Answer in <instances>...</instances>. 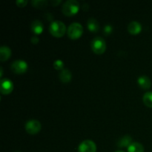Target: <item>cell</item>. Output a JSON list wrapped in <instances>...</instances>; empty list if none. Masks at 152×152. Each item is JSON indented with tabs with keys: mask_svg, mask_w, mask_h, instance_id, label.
<instances>
[{
	"mask_svg": "<svg viewBox=\"0 0 152 152\" xmlns=\"http://www.w3.org/2000/svg\"><path fill=\"white\" fill-rule=\"evenodd\" d=\"M80 10V3L76 0H68L62 6V13L67 16H72L77 14Z\"/></svg>",
	"mask_w": 152,
	"mask_h": 152,
	"instance_id": "6da1fadb",
	"label": "cell"
},
{
	"mask_svg": "<svg viewBox=\"0 0 152 152\" xmlns=\"http://www.w3.org/2000/svg\"><path fill=\"white\" fill-rule=\"evenodd\" d=\"M49 31L52 36L56 38H60L65 35L66 32V26L61 21H54L50 24Z\"/></svg>",
	"mask_w": 152,
	"mask_h": 152,
	"instance_id": "7a4b0ae2",
	"label": "cell"
},
{
	"mask_svg": "<svg viewBox=\"0 0 152 152\" xmlns=\"http://www.w3.org/2000/svg\"><path fill=\"white\" fill-rule=\"evenodd\" d=\"M83 34V27L79 22H74L68 28V36L71 39L80 38Z\"/></svg>",
	"mask_w": 152,
	"mask_h": 152,
	"instance_id": "3957f363",
	"label": "cell"
},
{
	"mask_svg": "<svg viewBox=\"0 0 152 152\" xmlns=\"http://www.w3.org/2000/svg\"><path fill=\"white\" fill-rule=\"evenodd\" d=\"M91 48L94 53L101 55L106 50V42L102 37H96L91 42Z\"/></svg>",
	"mask_w": 152,
	"mask_h": 152,
	"instance_id": "277c9868",
	"label": "cell"
},
{
	"mask_svg": "<svg viewBox=\"0 0 152 152\" xmlns=\"http://www.w3.org/2000/svg\"><path fill=\"white\" fill-rule=\"evenodd\" d=\"M42 125L40 122L36 120H29L25 125V130L30 134H36L41 131Z\"/></svg>",
	"mask_w": 152,
	"mask_h": 152,
	"instance_id": "5b68a950",
	"label": "cell"
},
{
	"mask_svg": "<svg viewBox=\"0 0 152 152\" xmlns=\"http://www.w3.org/2000/svg\"><path fill=\"white\" fill-rule=\"evenodd\" d=\"M10 69L13 73L16 74H24L28 70V65L26 62L23 60H16L11 64Z\"/></svg>",
	"mask_w": 152,
	"mask_h": 152,
	"instance_id": "8992f818",
	"label": "cell"
},
{
	"mask_svg": "<svg viewBox=\"0 0 152 152\" xmlns=\"http://www.w3.org/2000/svg\"><path fill=\"white\" fill-rule=\"evenodd\" d=\"M79 152H96V145L94 142L90 140H86L81 142L78 148Z\"/></svg>",
	"mask_w": 152,
	"mask_h": 152,
	"instance_id": "52a82bcc",
	"label": "cell"
},
{
	"mask_svg": "<svg viewBox=\"0 0 152 152\" xmlns=\"http://www.w3.org/2000/svg\"><path fill=\"white\" fill-rule=\"evenodd\" d=\"M13 90V82L7 79H1L0 81V91L2 94L7 95Z\"/></svg>",
	"mask_w": 152,
	"mask_h": 152,
	"instance_id": "ba28073f",
	"label": "cell"
},
{
	"mask_svg": "<svg viewBox=\"0 0 152 152\" xmlns=\"http://www.w3.org/2000/svg\"><path fill=\"white\" fill-rule=\"evenodd\" d=\"M142 30V26L138 22L134 21L129 23V26H128V31H129V34H132V35H137V34H140Z\"/></svg>",
	"mask_w": 152,
	"mask_h": 152,
	"instance_id": "9c48e42d",
	"label": "cell"
},
{
	"mask_svg": "<svg viewBox=\"0 0 152 152\" xmlns=\"http://www.w3.org/2000/svg\"><path fill=\"white\" fill-rule=\"evenodd\" d=\"M137 82L140 87L143 89V90H148L151 86V80L147 76H141V77H140L138 78Z\"/></svg>",
	"mask_w": 152,
	"mask_h": 152,
	"instance_id": "30bf717a",
	"label": "cell"
},
{
	"mask_svg": "<svg viewBox=\"0 0 152 152\" xmlns=\"http://www.w3.org/2000/svg\"><path fill=\"white\" fill-rule=\"evenodd\" d=\"M59 80L63 83H68L72 79V74L68 69H63L59 74Z\"/></svg>",
	"mask_w": 152,
	"mask_h": 152,
	"instance_id": "8fae6325",
	"label": "cell"
},
{
	"mask_svg": "<svg viewBox=\"0 0 152 152\" xmlns=\"http://www.w3.org/2000/svg\"><path fill=\"white\" fill-rule=\"evenodd\" d=\"M87 27L88 29L92 33H96L99 31V24L97 22L96 19H95L94 18H91L88 20L87 23Z\"/></svg>",
	"mask_w": 152,
	"mask_h": 152,
	"instance_id": "7c38bea8",
	"label": "cell"
},
{
	"mask_svg": "<svg viewBox=\"0 0 152 152\" xmlns=\"http://www.w3.org/2000/svg\"><path fill=\"white\" fill-rule=\"evenodd\" d=\"M31 28L33 32L35 34H37V35L42 34L43 32V29H44L43 24L39 20H34L31 23Z\"/></svg>",
	"mask_w": 152,
	"mask_h": 152,
	"instance_id": "4fadbf2b",
	"label": "cell"
},
{
	"mask_svg": "<svg viewBox=\"0 0 152 152\" xmlns=\"http://www.w3.org/2000/svg\"><path fill=\"white\" fill-rule=\"evenodd\" d=\"M11 56V50L7 46H1L0 48V59L1 62L7 61Z\"/></svg>",
	"mask_w": 152,
	"mask_h": 152,
	"instance_id": "5bb4252c",
	"label": "cell"
},
{
	"mask_svg": "<svg viewBox=\"0 0 152 152\" xmlns=\"http://www.w3.org/2000/svg\"><path fill=\"white\" fill-rule=\"evenodd\" d=\"M132 143V138L129 135L123 137L121 139L119 140L117 145L120 148H124V147H128L129 148V145Z\"/></svg>",
	"mask_w": 152,
	"mask_h": 152,
	"instance_id": "9a60e30c",
	"label": "cell"
},
{
	"mask_svg": "<svg viewBox=\"0 0 152 152\" xmlns=\"http://www.w3.org/2000/svg\"><path fill=\"white\" fill-rule=\"evenodd\" d=\"M129 152H144V146L140 142H132L128 148Z\"/></svg>",
	"mask_w": 152,
	"mask_h": 152,
	"instance_id": "2e32d148",
	"label": "cell"
},
{
	"mask_svg": "<svg viewBox=\"0 0 152 152\" xmlns=\"http://www.w3.org/2000/svg\"><path fill=\"white\" fill-rule=\"evenodd\" d=\"M142 101L148 108H152V92L148 91L143 95Z\"/></svg>",
	"mask_w": 152,
	"mask_h": 152,
	"instance_id": "e0dca14e",
	"label": "cell"
},
{
	"mask_svg": "<svg viewBox=\"0 0 152 152\" xmlns=\"http://www.w3.org/2000/svg\"><path fill=\"white\" fill-rule=\"evenodd\" d=\"M31 4L34 7L37 8H43L45 7L48 4V1L45 0H33Z\"/></svg>",
	"mask_w": 152,
	"mask_h": 152,
	"instance_id": "ac0fdd59",
	"label": "cell"
},
{
	"mask_svg": "<svg viewBox=\"0 0 152 152\" xmlns=\"http://www.w3.org/2000/svg\"><path fill=\"white\" fill-rule=\"evenodd\" d=\"M53 68L57 71H62L64 68V63L60 59H57L53 62Z\"/></svg>",
	"mask_w": 152,
	"mask_h": 152,
	"instance_id": "d6986e66",
	"label": "cell"
},
{
	"mask_svg": "<svg viewBox=\"0 0 152 152\" xmlns=\"http://www.w3.org/2000/svg\"><path fill=\"white\" fill-rule=\"evenodd\" d=\"M28 1L27 0H18L16 1V4L18 7H24L27 5Z\"/></svg>",
	"mask_w": 152,
	"mask_h": 152,
	"instance_id": "ffe728a7",
	"label": "cell"
},
{
	"mask_svg": "<svg viewBox=\"0 0 152 152\" xmlns=\"http://www.w3.org/2000/svg\"><path fill=\"white\" fill-rule=\"evenodd\" d=\"M112 27L109 25H105V28H104V34H105V35H109V34H111V33H112Z\"/></svg>",
	"mask_w": 152,
	"mask_h": 152,
	"instance_id": "44dd1931",
	"label": "cell"
},
{
	"mask_svg": "<svg viewBox=\"0 0 152 152\" xmlns=\"http://www.w3.org/2000/svg\"><path fill=\"white\" fill-rule=\"evenodd\" d=\"M39 38L37 36H34V37H33L31 38V42H32L33 44H37L39 42Z\"/></svg>",
	"mask_w": 152,
	"mask_h": 152,
	"instance_id": "7402d4cb",
	"label": "cell"
},
{
	"mask_svg": "<svg viewBox=\"0 0 152 152\" xmlns=\"http://www.w3.org/2000/svg\"><path fill=\"white\" fill-rule=\"evenodd\" d=\"M60 2H61V1H52L51 3L53 6H56L58 4H59Z\"/></svg>",
	"mask_w": 152,
	"mask_h": 152,
	"instance_id": "603a6c76",
	"label": "cell"
},
{
	"mask_svg": "<svg viewBox=\"0 0 152 152\" xmlns=\"http://www.w3.org/2000/svg\"><path fill=\"white\" fill-rule=\"evenodd\" d=\"M0 72H1V75H0V77H2V74H3V71H2V68H0Z\"/></svg>",
	"mask_w": 152,
	"mask_h": 152,
	"instance_id": "cb8c5ba5",
	"label": "cell"
},
{
	"mask_svg": "<svg viewBox=\"0 0 152 152\" xmlns=\"http://www.w3.org/2000/svg\"><path fill=\"white\" fill-rule=\"evenodd\" d=\"M115 152H124V151H115Z\"/></svg>",
	"mask_w": 152,
	"mask_h": 152,
	"instance_id": "d4e9b609",
	"label": "cell"
},
{
	"mask_svg": "<svg viewBox=\"0 0 152 152\" xmlns=\"http://www.w3.org/2000/svg\"><path fill=\"white\" fill-rule=\"evenodd\" d=\"M17 152H19V151H17Z\"/></svg>",
	"mask_w": 152,
	"mask_h": 152,
	"instance_id": "484cf974",
	"label": "cell"
}]
</instances>
